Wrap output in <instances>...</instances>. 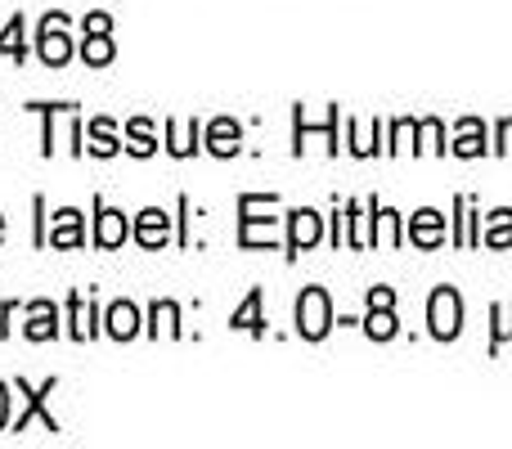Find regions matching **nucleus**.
I'll return each instance as SVG.
<instances>
[{
    "label": "nucleus",
    "mask_w": 512,
    "mask_h": 449,
    "mask_svg": "<svg viewBox=\"0 0 512 449\" xmlns=\"http://www.w3.org/2000/svg\"><path fill=\"white\" fill-rule=\"evenodd\" d=\"M427 324H432L436 342H454L463 333V301L454 288H436L427 301Z\"/></svg>",
    "instance_id": "1"
},
{
    "label": "nucleus",
    "mask_w": 512,
    "mask_h": 449,
    "mask_svg": "<svg viewBox=\"0 0 512 449\" xmlns=\"http://www.w3.org/2000/svg\"><path fill=\"white\" fill-rule=\"evenodd\" d=\"M328 328H333V301H328L324 288H306L297 297V333L306 342H319Z\"/></svg>",
    "instance_id": "2"
},
{
    "label": "nucleus",
    "mask_w": 512,
    "mask_h": 449,
    "mask_svg": "<svg viewBox=\"0 0 512 449\" xmlns=\"http://www.w3.org/2000/svg\"><path fill=\"white\" fill-rule=\"evenodd\" d=\"M63 27H68V18L63 14H45L41 18V36H36V54H41L45 68H63V63L72 59V41L63 36Z\"/></svg>",
    "instance_id": "3"
},
{
    "label": "nucleus",
    "mask_w": 512,
    "mask_h": 449,
    "mask_svg": "<svg viewBox=\"0 0 512 449\" xmlns=\"http://www.w3.org/2000/svg\"><path fill=\"white\" fill-rule=\"evenodd\" d=\"M239 243L243 247H270L274 238H279V229L274 221H265V216H256V194H243L239 198Z\"/></svg>",
    "instance_id": "4"
},
{
    "label": "nucleus",
    "mask_w": 512,
    "mask_h": 449,
    "mask_svg": "<svg viewBox=\"0 0 512 449\" xmlns=\"http://www.w3.org/2000/svg\"><path fill=\"white\" fill-rule=\"evenodd\" d=\"M292 221V234H288V256H301L306 247H315L319 238H324V216L310 212V207H297V212L288 216Z\"/></svg>",
    "instance_id": "5"
},
{
    "label": "nucleus",
    "mask_w": 512,
    "mask_h": 449,
    "mask_svg": "<svg viewBox=\"0 0 512 449\" xmlns=\"http://www.w3.org/2000/svg\"><path fill=\"white\" fill-rule=\"evenodd\" d=\"M18 391H23V414L14 418V432H23V427L32 423V418H41V423H45V432H59V423H54V418L45 414V396H50V391H54V378L45 382L41 391H32V387H27V382H18Z\"/></svg>",
    "instance_id": "6"
},
{
    "label": "nucleus",
    "mask_w": 512,
    "mask_h": 449,
    "mask_svg": "<svg viewBox=\"0 0 512 449\" xmlns=\"http://www.w3.org/2000/svg\"><path fill=\"white\" fill-rule=\"evenodd\" d=\"M32 342H50L54 333H59V310H54V301H32L27 306V328H23Z\"/></svg>",
    "instance_id": "7"
},
{
    "label": "nucleus",
    "mask_w": 512,
    "mask_h": 449,
    "mask_svg": "<svg viewBox=\"0 0 512 449\" xmlns=\"http://www.w3.org/2000/svg\"><path fill=\"white\" fill-rule=\"evenodd\" d=\"M45 243L50 247H81L86 243V234H81V212H72V207L54 212V229L45 234Z\"/></svg>",
    "instance_id": "8"
},
{
    "label": "nucleus",
    "mask_w": 512,
    "mask_h": 449,
    "mask_svg": "<svg viewBox=\"0 0 512 449\" xmlns=\"http://www.w3.org/2000/svg\"><path fill=\"white\" fill-rule=\"evenodd\" d=\"M239 140H243V131H239V122H230V117H216V122L207 126V149H212L216 158H234V153H239Z\"/></svg>",
    "instance_id": "9"
},
{
    "label": "nucleus",
    "mask_w": 512,
    "mask_h": 449,
    "mask_svg": "<svg viewBox=\"0 0 512 449\" xmlns=\"http://www.w3.org/2000/svg\"><path fill=\"white\" fill-rule=\"evenodd\" d=\"M126 238H131V225H126V216H122V212H113V207H99L95 243H99V247H122Z\"/></svg>",
    "instance_id": "10"
},
{
    "label": "nucleus",
    "mask_w": 512,
    "mask_h": 449,
    "mask_svg": "<svg viewBox=\"0 0 512 449\" xmlns=\"http://www.w3.org/2000/svg\"><path fill=\"white\" fill-rule=\"evenodd\" d=\"M454 153H459V158H481V153H486V126H481L477 117H463V122L454 126Z\"/></svg>",
    "instance_id": "11"
},
{
    "label": "nucleus",
    "mask_w": 512,
    "mask_h": 449,
    "mask_svg": "<svg viewBox=\"0 0 512 449\" xmlns=\"http://www.w3.org/2000/svg\"><path fill=\"white\" fill-rule=\"evenodd\" d=\"M171 234V221L167 212H158V207H149V212H140V221H135V243L140 247H162Z\"/></svg>",
    "instance_id": "12"
},
{
    "label": "nucleus",
    "mask_w": 512,
    "mask_h": 449,
    "mask_svg": "<svg viewBox=\"0 0 512 449\" xmlns=\"http://www.w3.org/2000/svg\"><path fill=\"white\" fill-rule=\"evenodd\" d=\"M135 333H140V310H135L131 301H113V306H108V337L131 342Z\"/></svg>",
    "instance_id": "13"
},
{
    "label": "nucleus",
    "mask_w": 512,
    "mask_h": 449,
    "mask_svg": "<svg viewBox=\"0 0 512 449\" xmlns=\"http://www.w3.org/2000/svg\"><path fill=\"white\" fill-rule=\"evenodd\" d=\"M409 238H414L418 247H441V238H445V221H441V212H432V207H423V212L409 221Z\"/></svg>",
    "instance_id": "14"
},
{
    "label": "nucleus",
    "mask_w": 512,
    "mask_h": 449,
    "mask_svg": "<svg viewBox=\"0 0 512 449\" xmlns=\"http://www.w3.org/2000/svg\"><path fill=\"white\" fill-rule=\"evenodd\" d=\"M86 135H90V144H86V149L95 153V158H113V153L122 149V144H117V135H113V122H108V117H95Z\"/></svg>",
    "instance_id": "15"
},
{
    "label": "nucleus",
    "mask_w": 512,
    "mask_h": 449,
    "mask_svg": "<svg viewBox=\"0 0 512 449\" xmlns=\"http://www.w3.org/2000/svg\"><path fill=\"white\" fill-rule=\"evenodd\" d=\"M230 324H234V328H243V333H256V337L265 333V319H261V292H256V288L248 292V301H243V306L234 310Z\"/></svg>",
    "instance_id": "16"
},
{
    "label": "nucleus",
    "mask_w": 512,
    "mask_h": 449,
    "mask_svg": "<svg viewBox=\"0 0 512 449\" xmlns=\"http://www.w3.org/2000/svg\"><path fill=\"white\" fill-rule=\"evenodd\" d=\"M364 333H369L373 342H391V337L400 333V328H396V315H391V306H369V319H364Z\"/></svg>",
    "instance_id": "17"
},
{
    "label": "nucleus",
    "mask_w": 512,
    "mask_h": 449,
    "mask_svg": "<svg viewBox=\"0 0 512 449\" xmlns=\"http://www.w3.org/2000/svg\"><path fill=\"white\" fill-rule=\"evenodd\" d=\"M198 135H203V126H198V122H185V126L167 122V140H171V153H176V158H189V153L198 149V144H194Z\"/></svg>",
    "instance_id": "18"
},
{
    "label": "nucleus",
    "mask_w": 512,
    "mask_h": 449,
    "mask_svg": "<svg viewBox=\"0 0 512 449\" xmlns=\"http://www.w3.org/2000/svg\"><path fill=\"white\" fill-rule=\"evenodd\" d=\"M373 225H378L373 243H382V247H396V243H400V216L391 212V207H378V203H373Z\"/></svg>",
    "instance_id": "19"
},
{
    "label": "nucleus",
    "mask_w": 512,
    "mask_h": 449,
    "mask_svg": "<svg viewBox=\"0 0 512 449\" xmlns=\"http://www.w3.org/2000/svg\"><path fill=\"white\" fill-rule=\"evenodd\" d=\"M126 140H131L126 149H131L135 158H153V149H158V140H153V126L144 122V117H135V122L126 126Z\"/></svg>",
    "instance_id": "20"
},
{
    "label": "nucleus",
    "mask_w": 512,
    "mask_h": 449,
    "mask_svg": "<svg viewBox=\"0 0 512 449\" xmlns=\"http://www.w3.org/2000/svg\"><path fill=\"white\" fill-rule=\"evenodd\" d=\"M68 315H72V337H77V342H86V337L95 333V324H90V319H95V306H90V301L77 292V297L68 301Z\"/></svg>",
    "instance_id": "21"
},
{
    "label": "nucleus",
    "mask_w": 512,
    "mask_h": 449,
    "mask_svg": "<svg viewBox=\"0 0 512 449\" xmlns=\"http://www.w3.org/2000/svg\"><path fill=\"white\" fill-rule=\"evenodd\" d=\"M81 59H86L90 68H108V63H113V41H108V36H95V32H90L86 45H81Z\"/></svg>",
    "instance_id": "22"
},
{
    "label": "nucleus",
    "mask_w": 512,
    "mask_h": 449,
    "mask_svg": "<svg viewBox=\"0 0 512 449\" xmlns=\"http://www.w3.org/2000/svg\"><path fill=\"white\" fill-rule=\"evenodd\" d=\"M486 243H490V247H512V212H508V207H504V212L490 216V225H486Z\"/></svg>",
    "instance_id": "23"
},
{
    "label": "nucleus",
    "mask_w": 512,
    "mask_h": 449,
    "mask_svg": "<svg viewBox=\"0 0 512 449\" xmlns=\"http://www.w3.org/2000/svg\"><path fill=\"white\" fill-rule=\"evenodd\" d=\"M167 328L171 337H180V310H176V301H158L153 306V333H162Z\"/></svg>",
    "instance_id": "24"
},
{
    "label": "nucleus",
    "mask_w": 512,
    "mask_h": 449,
    "mask_svg": "<svg viewBox=\"0 0 512 449\" xmlns=\"http://www.w3.org/2000/svg\"><path fill=\"white\" fill-rule=\"evenodd\" d=\"M0 54H9V59H23V18H9V27L0 32Z\"/></svg>",
    "instance_id": "25"
},
{
    "label": "nucleus",
    "mask_w": 512,
    "mask_h": 449,
    "mask_svg": "<svg viewBox=\"0 0 512 449\" xmlns=\"http://www.w3.org/2000/svg\"><path fill=\"white\" fill-rule=\"evenodd\" d=\"M418 131H423V140H427V144H423L427 153H445V131H441V122H432V117H427Z\"/></svg>",
    "instance_id": "26"
},
{
    "label": "nucleus",
    "mask_w": 512,
    "mask_h": 449,
    "mask_svg": "<svg viewBox=\"0 0 512 449\" xmlns=\"http://www.w3.org/2000/svg\"><path fill=\"white\" fill-rule=\"evenodd\" d=\"M495 319H499V328H495V337H490V346H499L512 337V306H495Z\"/></svg>",
    "instance_id": "27"
},
{
    "label": "nucleus",
    "mask_w": 512,
    "mask_h": 449,
    "mask_svg": "<svg viewBox=\"0 0 512 449\" xmlns=\"http://www.w3.org/2000/svg\"><path fill=\"white\" fill-rule=\"evenodd\" d=\"M86 32L108 36V32H113V18H108V14H90V18H86Z\"/></svg>",
    "instance_id": "28"
},
{
    "label": "nucleus",
    "mask_w": 512,
    "mask_h": 449,
    "mask_svg": "<svg viewBox=\"0 0 512 449\" xmlns=\"http://www.w3.org/2000/svg\"><path fill=\"white\" fill-rule=\"evenodd\" d=\"M499 153H512V117H504V122H499V144H495Z\"/></svg>",
    "instance_id": "29"
},
{
    "label": "nucleus",
    "mask_w": 512,
    "mask_h": 449,
    "mask_svg": "<svg viewBox=\"0 0 512 449\" xmlns=\"http://www.w3.org/2000/svg\"><path fill=\"white\" fill-rule=\"evenodd\" d=\"M369 306H396V292H391V288H373L369 292Z\"/></svg>",
    "instance_id": "30"
},
{
    "label": "nucleus",
    "mask_w": 512,
    "mask_h": 449,
    "mask_svg": "<svg viewBox=\"0 0 512 449\" xmlns=\"http://www.w3.org/2000/svg\"><path fill=\"white\" fill-rule=\"evenodd\" d=\"M5 427H9V387L0 382V432H5Z\"/></svg>",
    "instance_id": "31"
},
{
    "label": "nucleus",
    "mask_w": 512,
    "mask_h": 449,
    "mask_svg": "<svg viewBox=\"0 0 512 449\" xmlns=\"http://www.w3.org/2000/svg\"><path fill=\"white\" fill-rule=\"evenodd\" d=\"M14 315V301H5V306H0V337H5V319Z\"/></svg>",
    "instance_id": "32"
},
{
    "label": "nucleus",
    "mask_w": 512,
    "mask_h": 449,
    "mask_svg": "<svg viewBox=\"0 0 512 449\" xmlns=\"http://www.w3.org/2000/svg\"><path fill=\"white\" fill-rule=\"evenodd\" d=\"M0 238H5V216H0Z\"/></svg>",
    "instance_id": "33"
}]
</instances>
